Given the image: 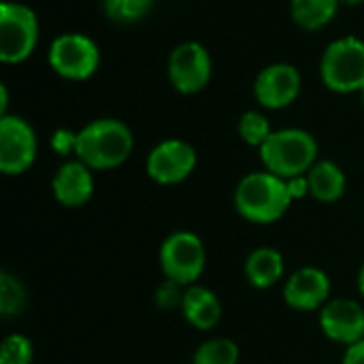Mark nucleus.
Masks as SVG:
<instances>
[{"label": "nucleus", "instance_id": "nucleus-7", "mask_svg": "<svg viewBox=\"0 0 364 364\" xmlns=\"http://www.w3.org/2000/svg\"><path fill=\"white\" fill-rule=\"evenodd\" d=\"M38 154L34 128L19 115L0 117V171L9 177L23 175L32 168Z\"/></svg>", "mask_w": 364, "mask_h": 364}, {"label": "nucleus", "instance_id": "nucleus-17", "mask_svg": "<svg viewBox=\"0 0 364 364\" xmlns=\"http://www.w3.org/2000/svg\"><path fill=\"white\" fill-rule=\"evenodd\" d=\"M309 183V196L318 203L331 205L343 198L348 177L343 168L333 160H318L305 175Z\"/></svg>", "mask_w": 364, "mask_h": 364}, {"label": "nucleus", "instance_id": "nucleus-9", "mask_svg": "<svg viewBox=\"0 0 364 364\" xmlns=\"http://www.w3.org/2000/svg\"><path fill=\"white\" fill-rule=\"evenodd\" d=\"M196 149L181 139L160 141L145 160V173L158 186L183 183L196 168Z\"/></svg>", "mask_w": 364, "mask_h": 364}, {"label": "nucleus", "instance_id": "nucleus-30", "mask_svg": "<svg viewBox=\"0 0 364 364\" xmlns=\"http://www.w3.org/2000/svg\"><path fill=\"white\" fill-rule=\"evenodd\" d=\"M360 96H363V105H364V87H363V90H360Z\"/></svg>", "mask_w": 364, "mask_h": 364}, {"label": "nucleus", "instance_id": "nucleus-1", "mask_svg": "<svg viewBox=\"0 0 364 364\" xmlns=\"http://www.w3.org/2000/svg\"><path fill=\"white\" fill-rule=\"evenodd\" d=\"M235 211L250 224H275L292 207V196L288 181L269 173L254 171L247 173L235 188L232 194Z\"/></svg>", "mask_w": 364, "mask_h": 364}, {"label": "nucleus", "instance_id": "nucleus-18", "mask_svg": "<svg viewBox=\"0 0 364 364\" xmlns=\"http://www.w3.org/2000/svg\"><path fill=\"white\" fill-rule=\"evenodd\" d=\"M339 4V0H292L290 13L303 30H320L333 21Z\"/></svg>", "mask_w": 364, "mask_h": 364}, {"label": "nucleus", "instance_id": "nucleus-22", "mask_svg": "<svg viewBox=\"0 0 364 364\" xmlns=\"http://www.w3.org/2000/svg\"><path fill=\"white\" fill-rule=\"evenodd\" d=\"M0 364H34V343L21 333H11L0 343Z\"/></svg>", "mask_w": 364, "mask_h": 364}, {"label": "nucleus", "instance_id": "nucleus-10", "mask_svg": "<svg viewBox=\"0 0 364 364\" xmlns=\"http://www.w3.org/2000/svg\"><path fill=\"white\" fill-rule=\"evenodd\" d=\"M284 303L301 314H318L333 299V284L324 269L307 264L290 273L282 290Z\"/></svg>", "mask_w": 364, "mask_h": 364}, {"label": "nucleus", "instance_id": "nucleus-14", "mask_svg": "<svg viewBox=\"0 0 364 364\" xmlns=\"http://www.w3.org/2000/svg\"><path fill=\"white\" fill-rule=\"evenodd\" d=\"M51 194L66 209L83 207L94 196L92 168L77 158L62 162L51 179Z\"/></svg>", "mask_w": 364, "mask_h": 364}, {"label": "nucleus", "instance_id": "nucleus-23", "mask_svg": "<svg viewBox=\"0 0 364 364\" xmlns=\"http://www.w3.org/2000/svg\"><path fill=\"white\" fill-rule=\"evenodd\" d=\"M156 0H105V11L113 21L132 23L143 19Z\"/></svg>", "mask_w": 364, "mask_h": 364}, {"label": "nucleus", "instance_id": "nucleus-15", "mask_svg": "<svg viewBox=\"0 0 364 364\" xmlns=\"http://www.w3.org/2000/svg\"><path fill=\"white\" fill-rule=\"evenodd\" d=\"M179 311L183 320L196 331H213L222 322V316H224L220 296L211 288L200 286V284L186 288Z\"/></svg>", "mask_w": 364, "mask_h": 364}, {"label": "nucleus", "instance_id": "nucleus-6", "mask_svg": "<svg viewBox=\"0 0 364 364\" xmlns=\"http://www.w3.org/2000/svg\"><path fill=\"white\" fill-rule=\"evenodd\" d=\"M36 43V13L26 4L4 0L0 4V60L4 64H19L32 55Z\"/></svg>", "mask_w": 364, "mask_h": 364}, {"label": "nucleus", "instance_id": "nucleus-2", "mask_svg": "<svg viewBox=\"0 0 364 364\" xmlns=\"http://www.w3.org/2000/svg\"><path fill=\"white\" fill-rule=\"evenodd\" d=\"M134 136L124 122L100 117L77 132L75 158L92 171H113L130 158Z\"/></svg>", "mask_w": 364, "mask_h": 364}, {"label": "nucleus", "instance_id": "nucleus-20", "mask_svg": "<svg viewBox=\"0 0 364 364\" xmlns=\"http://www.w3.org/2000/svg\"><path fill=\"white\" fill-rule=\"evenodd\" d=\"M26 305H28V290L21 284V279H17L9 271H2L0 273V316L4 320H13L23 314Z\"/></svg>", "mask_w": 364, "mask_h": 364}, {"label": "nucleus", "instance_id": "nucleus-3", "mask_svg": "<svg viewBox=\"0 0 364 364\" xmlns=\"http://www.w3.org/2000/svg\"><path fill=\"white\" fill-rule=\"evenodd\" d=\"M258 154L264 171L288 181L307 175L318 162V141L307 130L282 128L273 130Z\"/></svg>", "mask_w": 364, "mask_h": 364}, {"label": "nucleus", "instance_id": "nucleus-28", "mask_svg": "<svg viewBox=\"0 0 364 364\" xmlns=\"http://www.w3.org/2000/svg\"><path fill=\"white\" fill-rule=\"evenodd\" d=\"M356 286H358V292H360V296L364 299V262H363V267H360V271H358V279H356Z\"/></svg>", "mask_w": 364, "mask_h": 364}, {"label": "nucleus", "instance_id": "nucleus-27", "mask_svg": "<svg viewBox=\"0 0 364 364\" xmlns=\"http://www.w3.org/2000/svg\"><path fill=\"white\" fill-rule=\"evenodd\" d=\"M6 107H9V92H6V85L2 83L0 85V117L6 115Z\"/></svg>", "mask_w": 364, "mask_h": 364}, {"label": "nucleus", "instance_id": "nucleus-5", "mask_svg": "<svg viewBox=\"0 0 364 364\" xmlns=\"http://www.w3.org/2000/svg\"><path fill=\"white\" fill-rule=\"evenodd\" d=\"M320 75L324 85L333 92H360L364 87V41L343 36L331 43L322 55Z\"/></svg>", "mask_w": 364, "mask_h": 364}, {"label": "nucleus", "instance_id": "nucleus-13", "mask_svg": "<svg viewBox=\"0 0 364 364\" xmlns=\"http://www.w3.org/2000/svg\"><path fill=\"white\" fill-rule=\"evenodd\" d=\"M299 92H301V75L292 64H271L260 70L254 83L256 100L273 111L292 105Z\"/></svg>", "mask_w": 364, "mask_h": 364}, {"label": "nucleus", "instance_id": "nucleus-26", "mask_svg": "<svg viewBox=\"0 0 364 364\" xmlns=\"http://www.w3.org/2000/svg\"><path fill=\"white\" fill-rule=\"evenodd\" d=\"M341 364H364V339L343 348Z\"/></svg>", "mask_w": 364, "mask_h": 364}, {"label": "nucleus", "instance_id": "nucleus-24", "mask_svg": "<svg viewBox=\"0 0 364 364\" xmlns=\"http://www.w3.org/2000/svg\"><path fill=\"white\" fill-rule=\"evenodd\" d=\"M183 292H186V286L173 282V279H164L158 290H156V305L164 311L168 309H181V301H183Z\"/></svg>", "mask_w": 364, "mask_h": 364}, {"label": "nucleus", "instance_id": "nucleus-12", "mask_svg": "<svg viewBox=\"0 0 364 364\" xmlns=\"http://www.w3.org/2000/svg\"><path fill=\"white\" fill-rule=\"evenodd\" d=\"M322 335L337 346H352L364 339V307L354 299H331L318 311Z\"/></svg>", "mask_w": 364, "mask_h": 364}, {"label": "nucleus", "instance_id": "nucleus-4", "mask_svg": "<svg viewBox=\"0 0 364 364\" xmlns=\"http://www.w3.org/2000/svg\"><path fill=\"white\" fill-rule=\"evenodd\" d=\"M158 260L164 279H173L188 288L198 284L207 269V247L196 232L175 230L162 241Z\"/></svg>", "mask_w": 364, "mask_h": 364}, {"label": "nucleus", "instance_id": "nucleus-8", "mask_svg": "<svg viewBox=\"0 0 364 364\" xmlns=\"http://www.w3.org/2000/svg\"><path fill=\"white\" fill-rule=\"evenodd\" d=\"M49 64L60 77L70 81H83L96 73L100 64V51L90 36L68 32L60 34L51 43Z\"/></svg>", "mask_w": 364, "mask_h": 364}, {"label": "nucleus", "instance_id": "nucleus-11", "mask_svg": "<svg viewBox=\"0 0 364 364\" xmlns=\"http://www.w3.org/2000/svg\"><path fill=\"white\" fill-rule=\"evenodd\" d=\"M168 79L181 94H196L211 79V55L194 41L181 43L168 58Z\"/></svg>", "mask_w": 364, "mask_h": 364}, {"label": "nucleus", "instance_id": "nucleus-25", "mask_svg": "<svg viewBox=\"0 0 364 364\" xmlns=\"http://www.w3.org/2000/svg\"><path fill=\"white\" fill-rule=\"evenodd\" d=\"M75 147H77V132L66 130V128H60V130L53 132V136H51V149L58 156H62V158H66L70 154L75 156Z\"/></svg>", "mask_w": 364, "mask_h": 364}, {"label": "nucleus", "instance_id": "nucleus-19", "mask_svg": "<svg viewBox=\"0 0 364 364\" xmlns=\"http://www.w3.org/2000/svg\"><path fill=\"white\" fill-rule=\"evenodd\" d=\"M239 360L241 350L230 337L205 339L192 356V364H239Z\"/></svg>", "mask_w": 364, "mask_h": 364}, {"label": "nucleus", "instance_id": "nucleus-16", "mask_svg": "<svg viewBox=\"0 0 364 364\" xmlns=\"http://www.w3.org/2000/svg\"><path fill=\"white\" fill-rule=\"evenodd\" d=\"M245 279L256 290H269L277 286L286 275V258L273 245H260L252 250L243 264Z\"/></svg>", "mask_w": 364, "mask_h": 364}, {"label": "nucleus", "instance_id": "nucleus-21", "mask_svg": "<svg viewBox=\"0 0 364 364\" xmlns=\"http://www.w3.org/2000/svg\"><path fill=\"white\" fill-rule=\"evenodd\" d=\"M271 134H273V128H271V122H269L267 115H262L258 111H247V113L241 115V119H239V136L243 139L245 145L260 149Z\"/></svg>", "mask_w": 364, "mask_h": 364}, {"label": "nucleus", "instance_id": "nucleus-29", "mask_svg": "<svg viewBox=\"0 0 364 364\" xmlns=\"http://www.w3.org/2000/svg\"><path fill=\"white\" fill-rule=\"evenodd\" d=\"M341 4H363L364 0H339Z\"/></svg>", "mask_w": 364, "mask_h": 364}]
</instances>
